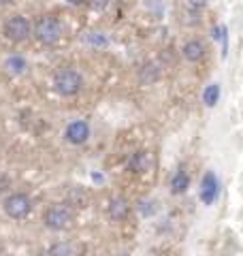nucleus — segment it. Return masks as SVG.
I'll list each match as a JSON object with an SVG mask.
<instances>
[{
  "instance_id": "dca6fc26",
  "label": "nucleus",
  "mask_w": 243,
  "mask_h": 256,
  "mask_svg": "<svg viewBox=\"0 0 243 256\" xmlns=\"http://www.w3.org/2000/svg\"><path fill=\"white\" fill-rule=\"evenodd\" d=\"M143 166H145V154L141 152V154H134L132 162H130V169H132V171H141Z\"/></svg>"
},
{
  "instance_id": "ddd939ff",
  "label": "nucleus",
  "mask_w": 243,
  "mask_h": 256,
  "mask_svg": "<svg viewBox=\"0 0 243 256\" xmlns=\"http://www.w3.org/2000/svg\"><path fill=\"white\" fill-rule=\"evenodd\" d=\"M218 100H220V86H218V84L207 86L205 92H202V102H205L207 107H216Z\"/></svg>"
},
{
  "instance_id": "412c9836",
  "label": "nucleus",
  "mask_w": 243,
  "mask_h": 256,
  "mask_svg": "<svg viewBox=\"0 0 243 256\" xmlns=\"http://www.w3.org/2000/svg\"><path fill=\"white\" fill-rule=\"evenodd\" d=\"M38 256H45V254H38Z\"/></svg>"
},
{
  "instance_id": "2eb2a0df",
  "label": "nucleus",
  "mask_w": 243,
  "mask_h": 256,
  "mask_svg": "<svg viewBox=\"0 0 243 256\" xmlns=\"http://www.w3.org/2000/svg\"><path fill=\"white\" fill-rule=\"evenodd\" d=\"M50 256H72V246L70 244H56V246H52Z\"/></svg>"
},
{
  "instance_id": "6e6552de",
  "label": "nucleus",
  "mask_w": 243,
  "mask_h": 256,
  "mask_svg": "<svg viewBox=\"0 0 243 256\" xmlns=\"http://www.w3.org/2000/svg\"><path fill=\"white\" fill-rule=\"evenodd\" d=\"M128 214H130V203H128L124 196H116L109 203V216H111V220L120 222V220H124Z\"/></svg>"
},
{
  "instance_id": "1a4fd4ad",
  "label": "nucleus",
  "mask_w": 243,
  "mask_h": 256,
  "mask_svg": "<svg viewBox=\"0 0 243 256\" xmlns=\"http://www.w3.org/2000/svg\"><path fill=\"white\" fill-rule=\"evenodd\" d=\"M184 58L188 62H198L202 60V56H205V45H202L200 41H188L184 45Z\"/></svg>"
},
{
  "instance_id": "9b49d317",
  "label": "nucleus",
  "mask_w": 243,
  "mask_h": 256,
  "mask_svg": "<svg viewBox=\"0 0 243 256\" xmlns=\"http://www.w3.org/2000/svg\"><path fill=\"white\" fill-rule=\"evenodd\" d=\"M4 68L9 70V73H13V75H20V73H24V70L28 68V64H26V60H24L22 56H11V58H6Z\"/></svg>"
},
{
  "instance_id": "aec40b11",
  "label": "nucleus",
  "mask_w": 243,
  "mask_h": 256,
  "mask_svg": "<svg viewBox=\"0 0 243 256\" xmlns=\"http://www.w3.org/2000/svg\"><path fill=\"white\" fill-rule=\"evenodd\" d=\"M9 2H13V0H0V4H9Z\"/></svg>"
},
{
  "instance_id": "7ed1b4c3",
  "label": "nucleus",
  "mask_w": 243,
  "mask_h": 256,
  "mask_svg": "<svg viewBox=\"0 0 243 256\" xmlns=\"http://www.w3.org/2000/svg\"><path fill=\"white\" fill-rule=\"evenodd\" d=\"M43 222L52 230H64L72 224V212L68 205H52L43 214Z\"/></svg>"
},
{
  "instance_id": "f257e3e1",
  "label": "nucleus",
  "mask_w": 243,
  "mask_h": 256,
  "mask_svg": "<svg viewBox=\"0 0 243 256\" xmlns=\"http://www.w3.org/2000/svg\"><path fill=\"white\" fill-rule=\"evenodd\" d=\"M54 88L60 96H66L68 98V96H75L81 92V88H84V77H81L75 68L64 66L54 75Z\"/></svg>"
},
{
  "instance_id": "4468645a",
  "label": "nucleus",
  "mask_w": 243,
  "mask_h": 256,
  "mask_svg": "<svg viewBox=\"0 0 243 256\" xmlns=\"http://www.w3.org/2000/svg\"><path fill=\"white\" fill-rule=\"evenodd\" d=\"M156 79H158V66L154 68V64H145L141 70V82L152 84V82H156Z\"/></svg>"
},
{
  "instance_id": "f03ea898",
  "label": "nucleus",
  "mask_w": 243,
  "mask_h": 256,
  "mask_svg": "<svg viewBox=\"0 0 243 256\" xmlns=\"http://www.w3.org/2000/svg\"><path fill=\"white\" fill-rule=\"evenodd\" d=\"M34 34L36 38L43 45H54L58 43V38L62 36V26H60V20L54 18V15H43L36 26H34Z\"/></svg>"
},
{
  "instance_id": "f8f14e48",
  "label": "nucleus",
  "mask_w": 243,
  "mask_h": 256,
  "mask_svg": "<svg viewBox=\"0 0 243 256\" xmlns=\"http://www.w3.org/2000/svg\"><path fill=\"white\" fill-rule=\"evenodd\" d=\"M88 201H90V196H88V192L84 188H70L68 190V203L75 205V207H86Z\"/></svg>"
},
{
  "instance_id": "39448f33",
  "label": "nucleus",
  "mask_w": 243,
  "mask_h": 256,
  "mask_svg": "<svg viewBox=\"0 0 243 256\" xmlns=\"http://www.w3.org/2000/svg\"><path fill=\"white\" fill-rule=\"evenodd\" d=\"M4 36L13 43H22L30 36V22L24 15H13L4 24Z\"/></svg>"
},
{
  "instance_id": "0eeeda50",
  "label": "nucleus",
  "mask_w": 243,
  "mask_h": 256,
  "mask_svg": "<svg viewBox=\"0 0 243 256\" xmlns=\"http://www.w3.org/2000/svg\"><path fill=\"white\" fill-rule=\"evenodd\" d=\"M218 190H220V184H218L216 175L214 173H207L205 178H202V186H200V198H202V203H205V205L214 203L216 196H218Z\"/></svg>"
},
{
  "instance_id": "f3484780",
  "label": "nucleus",
  "mask_w": 243,
  "mask_h": 256,
  "mask_svg": "<svg viewBox=\"0 0 243 256\" xmlns=\"http://www.w3.org/2000/svg\"><path fill=\"white\" fill-rule=\"evenodd\" d=\"M86 41H90V43H96V45H104V43H107V38H104L102 34H98V32H92L90 36H86Z\"/></svg>"
},
{
  "instance_id": "6ab92c4d",
  "label": "nucleus",
  "mask_w": 243,
  "mask_h": 256,
  "mask_svg": "<svg viewBox=\"0 0 243 256\" xmlns=\"http://www.w3.org/2000/svg\"><path fill=\"white\" fill-rule=\"evenodd\" d=\"M9 186H11L9 178H4V175H0V192H6V190H9Z\"/></svg>"
},
{
  "instance_id": "423d86ee",
  "label": "nucleus",
  "mask_w": 243,
  "mask_h": 256,
  "mask_svg": "<svg viewBox=\"0 0 243 256\" xmlns=\"http://www.w3.org/2000/svg\"><path fill=\"white\" fill-rule=\"evenodd\" d=\"M64 139L72 146H81V143H86L90 139V126L84 120H77V122H70L66 126V130H64Z\"/></svg>"
},
{
  "instance_id": "20e7f679",
  "label": "nucleus",
  "mask_w": 243,
  "mask_h": 256,
  "mask_svg": "<svg viewBox=\"0 0 243 256\" xmlns=\"http://www.w3.org/2000/svg\"><path fill=\"white\" fill-rule=\"evenodd\" d=\"M4 212L13 220H24L32 212V201L26 192H13L4 198Z\"/></svg>"
},
{
  "instance_id": "9d476101",
  "label": "nucleus",
  "mask_w": 243,
  "mask_h": 256,
  "mask_svg": "<svg viewBox=\"0 0 243 256\" xmlns=\"http://www.w3.org/2000/svg\"><path fill=\"white\" fill-rule=\"evenodd\" d=\"M188 186H190L188 173H186V171H177L173 175V180H171V192H173V194H184V192L188 190Z\"/></svg>"
},
{
  "instance_id": "a211bd4d",
  "label": "nucleus",
  "mask_w": 243,
  "mask_h": 256,
  "mask_svg": "<svg viewBox=\"0 0 243 256\" xmlns=\"http://www.w3.org/2000/svg\"><path fill=\"white\" fill-rule=\"evenodd\" d=\"M90 4L94 6V9L102 11V9H107V6H109V0H90Z\"/></svg>"
}]
</instances>
